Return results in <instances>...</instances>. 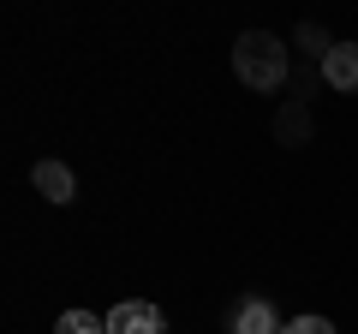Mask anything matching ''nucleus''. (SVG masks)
Returning a JSON list of instances; mask_svg holds the SVG:
<instances>
[{
  "label": "nucleus",
  "instance_id": "6",
  "mask_svg": "<svg viewBox=\"0 0 358 334\" xmlns=\"http://www.w3.org/2000/svg\"><path fill=\"white\" fill-rule=\"evenodd\" d=\"M322 84L341 96H358V42H334V54L322 60Z\"/></svg>",
  "mask_w": 358,
  "mask_h": 334
},
{
  "label": "nucleus",
  "instance_id": "1",
  "mask_svg": "<svg viewBox=\"0 0 358 334\" xmlns=\"http://www.w3.org/2000/svg\"><path fill=\"white\" fill-rule=\"evenodd\" d=\"M233 78L257 96H275L293 84V42H281L275 30H239L233 36Z\"/></svg>",
  "mask_w": 358,
  "mask_h": 334
},
{
  "label": "nucleus",
  "instance_id": "8",
  "mask_svg": "<svg viewBox=\"0 0 358 334\" xmlns=\"http://www.w3.org/2000/svg\"><path fill=\"white\" fill-rule=\"evenodd\" d=\"M54 334H108V317H96V310H60Z\"/></svg>",
  "mask_w": 358,
  "mask_h": 334
},
{
  "label": "nucleus",
  "instance_id": "2",
  "mask_svg": "<svg viewBox=\"0 0 358 334\" xmlns=\"http://www.w3.org/2000/svg\"><path fill=\"white\" fill-rule=\"evenodd\" d=\"M221 322H227V334H281V328H287L263 293H239V298L227 305V317H221Z\"/></svg>",
  "mask_w": 358,
  "mask_h": 334
},
{
  "label": "nucleus",
  "instance_id": "4",
  "mask_svg": "<svg viewBox=\"0 0 358 334\" xmlns=\"http://www.w3.org/2000/svg\"><path fill=\"white\" fill-rule=\"evenodd\" d=\"M108 334H167V317L150 298H120V305L108 310Z\"/></svg>",
  "mask_w": 358,
  "mask_h": 334
},
{
  "label": "nucleus",
  "instance_id": "3",
  "mask_svg": "<svg viewBox=\"0 0 358 334\" xmlns=\"http://www.w3.org/2000/svg\"><path fill=\"white\" fill-rule=\"evenodd\" d=\"M268 131H275L281 150H305V143L317 138V114H310V102H293V96H287V102L275 108V119H268Z\"/></svg>",
  "mask_w": 358,
  "mask_h": 334
},
{
  "label": "nucleus",
  "instance_id": "10",
  "mask_svg": "<svg viewBox=\"0 0 358 334\" xmlns=\"http://www.w3.org/2000/svg\"><path fill=\"white\" fill-rule=\"evenodd\" d=\"M281 334H341V328H334L329 317H293V322H287Z\"/></svg>",
  "mask_w": 358,
  "mask_h": 334
},
{
  "label": "nucleus",
  "instance_id": "5",
  "mask_svg": "<svg viewBox=\"0 0 358 334\" xmlns=\"http://www.w3.org/2000/svg\"><path fill=\"white\" fill-rule=\"evenodd\" d=\"M30 185H36V197H42V203H54V209H66L78 197V173L66 161H54V155H42V161L30 167Z\"/></svg>",
  "mask_w": 358,
  "mask_h": 334
},
{
  "label": "nucleus",
  "instance_id": "9",
  "mask_svg": "<svg viewBox=\"0 0 358 334\" xmlns=\"http://www.w3.org/2000/svg\"><path fill=\"white\" fill-rule=\"evenodd\" d=\"M317 84H322V66L293 60V84H287V90H293V102H310V96H317Z\"/></svg>",
  "mask_w": 358,
  "mask_h": 334
},
{
  "label": "nucleus",
  "instance_id": "7",
  "mask_svg": "<svg viewBox=\"0 0 358 334\" xmlns=\"http://www.w3.org/2000/svg\"><path fill=\"white\" fill-rule=\"evenodd\" d=\"M287 42H293V54H299V60H310V66H322V60L334 54V36H329L322 24H317V18H299V24H293V36H287Z\"/></svg>",
  "mask_w": 358,
  "mask_h": 334
}]
</instances>
